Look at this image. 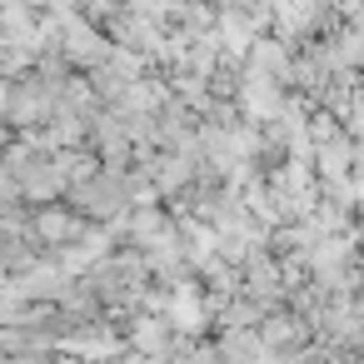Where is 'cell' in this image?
Wrapping results in <instances>:
<instances>
[{
  "mask_svg": "<svg viewBox=\"0 0 364 364\" xmlns=\"http://www.w3.org/2000/svg\"><path fill=\"white\" fill-rule=\"evenodd\" d=\"M125 344H130V354L155 359V364H165V359L180 349V344H175V324H170L165 314H155V309H135V314H130Z\"/></svg>",
  "mask_w": 364,
  "mask_h": 364,
  "instance_id": "2",
  "label": "cell"
},
{
  "mask_svg": "<svg viewBox=\"0 0 364 364\" xmlns=\"http://www.w3.org/2000/svg\"><path fill=\"white\" fill-rule=\"evenodd\" d=\"M85 215L80 210H70V205H41V210H31V220H26V230H31V240L36 245H46V250H65V245H75L80 235H85Z\"/></svg>",
  "mask_w": 364,
  "mask_h": 364,
  "instance_id": "1",
  "label": "cell"
}]
</instances>
